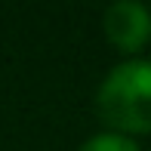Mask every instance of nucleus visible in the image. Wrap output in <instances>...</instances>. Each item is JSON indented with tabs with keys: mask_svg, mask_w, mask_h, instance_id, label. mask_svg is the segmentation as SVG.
I'll return each instance as SVG.
<instances>
[{
	"mask_svg": "<svg viewBox=\"0 0 151 151\" xmlns=\"http://www.w3.org/2000/svg\"><path fill=\"white\" fill-rule=\"evenodd\" d=\"M80 151H139V145L123 133H99L93 139H86Z\"/></svg>",
	"mask_w": 151,
	"mask_h": 151,
	"instance_id": "3",
	"label": "nucleus"
},
{
	"mask_svg": "<svg viewBox=\"0 0 151 151\" xmlns=\"http://www.w3.org/2000/svg\"><path fill=\"white\" fill-rule=\"evenodd\" d=\"M96 111L117 133H151V62L129 59L111 68L96 93Z\"/></svg>",
	"mask_w": 151,
	"mask_h": 151,
	"instance_id": "1",
	"label": "nucleus"
},
{
	"mask_svg": "<svg viewBox=\"0 0 151 151\" xmlns=\"http://www.w3.org/2000/svg\"><path fill=\"white\" fill-rule=\"evenodd\" d=\"M105 34L117 50L133 52L139 50L151 34V16L142 3L136 0H120V3H111L105 9Z\"/></svg>",
	"mask_w": 151,
	"mask_h": 151,
	"instance_id": "2",
	"label": "nucleus"
}]
</instances>
